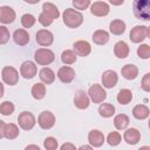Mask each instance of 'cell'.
Returning a JSON list of instances; mask_svg holds the SVG:
<instances>
[{
    "label": "cell",
    "instance_id": "obj_18",
    "mask_svg": "<svg viewBox=\"0 0 150 150\" xmlns=\"http://www.w3.org/2000/svg\"><path fill=\"white\" fill-rule=\"evenodd\" d=\"M15 20V12L9 6H1L0 7V22L7 25L12 23Z\"/></svg>",
    "mask_w": 150,
    "mask_h": 150
},
{
    "label": "cell",
    "instance_id": "obj_20",
    "mask_svg": "<svg viewBox=\"0 0 150 150\" xmlns=\"http://www.w3.org/2000/svg\"><path fill=\"white\" fill-rule=\"evenodd\" d=\"M13 40L16 45L19 46H25L29 42V34L26 29H16L14 33H13Z\"/></svg>",
    "mask_w": 150,
    "mask_h": 150
},
{
    "label": "cell",
    "instance_id": "obj_11",
    "mask_svg": "<svg viewBox=\"0 0 150 150\" xmlns=\"http://www.w3.org/2000/svg\"><path fill=\"white\" fill-rule=\"evenodd\" d=\"M35 40H36V42H38L40 46L47 47V46H50V45L53 43V41H54V35H53V33H52L50 30H48V29H40V30H38V33H36V35H35Z\"/></svg>",
    "mask_w": 150,
    "mask_h": 150
},
{
    "label": "cell",
    "instance_id": "obj_14",
    "mask_svg": "<svg viewBox=\"0 0 150 150\" xmlns=\"http://www.w3.org/2000/svg\"><path fill=\"white\" fill-rule=\"evenodd\" d=\"M57 77L63 83H70L75 79V70L69 66H63L57 70Z\"/></svg>",
    "mask_w": 150,
    "mask_h": 150
},
{
    "label": "cell",
    "instance_id": "obj_3",
    "mask_svg": "<svg viewBox=\"0 0 150 150\" xmlns=\"http://www.w3.org/2000/svg\"><path fill=\"white\" fill-rule=\"evenodd\" d=\"M134 14L136 18L142 20H150V1L149 0H136L134 1Z\"/></svg>",
    "mask_w": 150,
    "mask_h": 150
},
{
    "label": "cell",
    "instance_id": "obj_39",
    "mask_svg": "<svg viewBox=\"0 0 150 150\" xmlns=\"http://www.w3.org/2000/svg\"><path fill=\"white\" fill-rule=\"evenodd\" d=\"M71 4L76 9H87L90 6L89 0H74Z\"/></svg>",
    "mask_w": 150,
    "mask_h": 150
},
{
    "label": "cell",
    "instance_id": "obj_1",
    "mask_svg": "<svg viewBox=\"0 0 150 150\" xmlns=\"http://www.w3.org/2000/svg\"><path fill=\"white\" fill-rule=\"evenodd\" d=\"M59 16H60V12H59L57 7L54 4H52V2H45L42 5V12L39 15V19L38 20H39V22L42 26L48 27Z\"/></svg>",
    "mask_w": 150,
    "mask_h": 150
},
{
    "label": "cell",
    "instance_id": "obj_6",
    "mask_svg": "<svg viewBox=\"0 0 150 150\" xmlns=\"http://www.w3.org/2000/svg\"><path fill=\"white\" fill-rule=\"evenodd\" d=\"M18 123L19 127L23 130H30L33 129V127L36 123V120L34 117V115L29 111H22L19 114L18 116Z\"/></svg>",
    "mask_w": 150,
    "mask_h": 150
},
{
    "label": "cell",
    "instance_id": "obj_35",
    "mask_svg": "<svg viewBox=\"0 0 150 150\" xmlns=\"http://www.w3.org/2000/svg\"><path fill=\"white\" fill-rule=\"evenodd\" d=\"M35 21H36L35 16L32 15V14H29V13H26V14H23V15L21 16V25H22L25 28H30V27H33L34 23H35Z\"/></svg>",
    "mask_w": 150,
    "mask_h": 150
},
{
    "label": "cell",
    "instance_id": "obj_34",
    "mask_svg": "<svg viewBox=\"0 0 150 150\" xmlns=\"http://www.w3.org/2000/svg\"><path fill=\"white\" fill-rule=\"evenodd\" d=\"M121 141H122V137H121L120 132H117V131H111V132H109V135L107 136V142H108V144L111 145V146L118 145V144L121 143Z\"/></svg>",
    "mask_w": 150,
    "mask_h": 150
},
{
    "label": "cell",
    "instance_id": "obj_7",
    "mask_svg": "<svg viewBox=\"0 0 150 150\" xmlns=\"http://www.w3.org/2000/svg\"><path fill=\"white\" fill-rule=\"evenodd\" d=\"M89 100H91L94 103H101L107 98V93L100 84H93L88 90Z\"/></svg>",
    "mask_w": 150,
    "mask_h": 150
},
{
    "label": "cell",
    "instance_id": "obj_27",
    "mask_svg": "<svg viewBox=\"0 0 150 150\" xmlns=\"http://www.w3.org/2000/svg\"><path fill=\"white\" fill-rule=\"evenodd\" d=\"M149 108L144 104H137L132 109V115L137 120H145L149 116Z\"/></svg>",
    "mask_w": 150,
    "mask_h": 150
},
{
    "label": "cell",
    "instance_id": "obj_28",
    "mask_svg": "<svg viewBox=\"0 0 150 150\" xmlns=\"http://www.w3.org/2000/svg\"><path fill=\"white\" fill-rule=\"evenodd\" d=\"M129 122L130 120L125 114H118L114 118V125L117 130H124L129 125Z\"/></svg>",
    "mask_w": 150,
    "mask_h": 150
},
{
    "label": "cell",
    "instance_id": "obj_42",
    "mask_svg": "<svg viewBox=\"0 0 150 150\" xmlns=\"http://www.w3.org/2000/svg\"><path fill=\"white\" fill-rule=\"evenodd\" d=\"M5 124H6V123H5L4 121H1V120H0V139H1L2 137H4V130H5Z\"/></svg>",
    "mask_w": 150,
    "mask_h": 150
},
{
    "label": "cell",
    "instance_id": "obj_37",
    "mask_svg": "<svg viewBox=\"0 0 150 150\" xmlns=\"http://www.w3.org/2000/svg\"><path fill=\"white\" fill-rule=\"evenodd\" d=\"M43 146L47 150H56L57 149V141L54 137H47L43 141Z\"/></svg>",
    "mask_w": 150,
    "mask_h": 150
},
{
    "label": "cell",
    "instance_id": "obj_24",
    "mask_svg": "<svg viewBox=\"0 0 150 150\" xmlns=\"http://www.w3.org/2000/svg\"><path fill=\"white\" fill-rule=\"evenodd\" d=\"M109 29H110V33L114 34V35H121L125 32V22L123 20H120V19H116V20H112L109 25Z\"/></svg>",
    "mask_w": 150,
    "mask_h": 150
},
{
    "label": "cell",
    "instance_id": "obj_23",
    "mask_svg": "<svg viewBox=\"0 0 150 150\" xmlns=\"http://www.w3.org/2000/svg\"><path fill=\"white\" fill-rule=\"evenodd\" d=\"M39 77L42 81V83H45V84H52L55 81V73L50 68L45 67V68H42L40 70Z\"/></svg>",
    "mask_w": 150,
    "mask_h": 150
},
{
    "label": "cell",
    "instance_id": "obj_45",
    "mask_svg": "<svg viewBox=\"0 0 150 150\" xmlns=\"http://www.w3.org/2000/svg\"><path fill=\"white\" fill-rule=\"evenodd\" d=\"M4 91H5V88H4V84L0 82V98L4 96Z\"/></svg>",
    "mask_w": 150,
    "mask_h": 150
},
{
    "label": "cell",
    "instance_id": "obj_44",
    "mask_svg": "<svg viewBox=\"0 0 150 150\" xmlns=\"http://www.w3.org/2000/svg\"><path fill=\"white\" fill-rule=\"evenodd\" d=\"M77 150H94V149H93L91 145H87V144H84V145H81Z\"/></svg>",
    "mask_w": 150,
    "mask_h": 150
},
{
    "label": "cell",
    "instance_id": "obj_36",
    "mask_svg": "<svg viewBox=\"0 0 150 150\" xmlns=\"http://www.w3.org/2000/svg\"><path fill=\"white\" fill-rule=\"evenodd\" d=\"M137 55L141 57V59H149L150 57V47L149 45L146 43H143L138 48H137Z\"/></svg>",
    "mask_w": 150,
    "mask_h": 150
},
{
    "label": "cell",
    "instance_id": "obj_22",
    "mask_svg": "<svg viewBox=\"0 0 150 150\" xmlns=\"http://www.w3.org/2000/svg\"><path fill=\"white\" fill-rule=\"evenodd\" d=\"M121 74L125 80H135L138 75V68L135 64H125L121 69Z\"/></svg>",
    "mask_w": 150,
    "mask_h": 150
},
{
    "label": "cell",
    "instance_id": "obj_25",
    "mask_svg": "<svg viewBox=\"0 0 150 150\" xmlns=\"http://www.w3.org/2000/svg\"><path fill=\"white\" fill-rule=\"evenodd\" d=\"M91 39H93L94 43L102 46V45H105L109 41V33L104 29H97V30L94 32Z\"/></svg>",
    "mask_w": 150,
    "mask_h": 150
},
{
    "label": "cell",
    "instance_id": "obj_32",
    "mask_svg": "<svg viewBox=\"0 0 150 150\" xmlns=\"http://www.w3.org/2000/svg\"><path fill=\"white\" fill-rule=\"evenodd\" d=\"M76 59H77L76 54L71 49H66L61 54V61L64 64H73V63H75Z\"/></svg>",
    "mask_w": 150,
    "mask_h": 150
},
{
    "label": "cell",
    "instance_id": "obj_10",
    "mask_svg": "<svg viewBox=\"0 0 150 150\" xmlns=\"http://www.w3.org/2000/svg\"><path fill=\"white\" fill-rule=\"evenodd\" d=\"M36 73H38V68H36V66L33 61H29V60L25 61L20 67V74L26 80L33 79L36 75Z\"/></svg>",
    "mask_w": 150,
    "mask_h": 150
},
{
    "label": "cell",
    "instance_id": "obj_29",
    "mask_svg": "<svg viewBox=\"0 0 150 150\" xmlns=\"http://www.w3.org/2000/svg\"><path fill=\"white\" fill-rule=\"evenodd\" d=\"M30 94L35 100H42L46 95V86L43 83H35L30 89Z\"/></svg>",
    "mask_w": 150,
    "mask_h": 150
},
{
    "label": "cell",
    "instance_id": "obj_8",
    "mask_svg": "<svg viewBox=\"0 0 150 150\" xmlns=\"http://www.w3.org/2000/svg\"><path fill=\"white\" fill-rule=\"evenodd\" d=\"M149 36V28L146 26H135L130 30V40L134 43H139Z\"/></svg>",
    "mask_w": 150,
    "mask_h": 150
},
{
    "label": "cell",
    "instance_id": "obj_9",
    "mask_svg": "<svg viewBox=\"0 0 150 150\" xmlns=\"http://www.w3.org/2000/svg\"><path fill=\"white\" fill-rule=\"evenodd\" d=\"M38 124L40 125V128H42L45 130H48V129L53 128L54 124H55V116H54V114L48 111V110L42 111L39 115V117H38Z\"/></svg>",
    "mask_w": 150,
    "mask_h": 150
},
{
    "label": "cell",
    "instance_id": "obj_38",
    "mask_svg": "<svg viewBox=\"0 0 150 150\" xmlns=\"http://www.w3.org/2000/svg\"><path fill=\"white\" fill-rule=\"evenodd\" d=\"M9 40V30L5 26H0V45L7 43Z\"/></svg>",
    "mask_w": 150,
    "mask_h": 150
},
{
    "label": "cell",
    "instance_id": "obj_2",
    "mask_svg": "<svg viewBox=\"0 0 150 150\" xmlns=\"http://www.w3.org/2000/svg\"><path fill=\"white\" fill-rule=\"evenodd\" d=\"M62 18H63V23L69 28H77L83 22V15L79 11H75L73 8L64 9Z\"/></svg>",
    "mask_w": 150,
    "mask_h": 150
},
{
    "label": "cell",
    "instance_id": "obj_33",
    "mask_svg": "<svg viewBox=\"0 0 150 150\" xmlns=\"http://www.w3.org/2000/svg\"><path fill=\"white\" fill-rule=\"evenodd\" d=\"M14 112V104L11 101H5L0 104V114L4 116H9Z\"/></svg>",
    "mask_w": 150,
    "mask_h": 150
},
{
    "label": "cell",
    "instance_id": "obj_41",
    "mask_svg": "<svg viewBox=\"0 0 150 150\" xmlns=\"http://www.w3.org/2000/svg\"><path fill=\"white\" fill-rule=\"evenodd\" d=\"M60 150H77V149L75 148V145H74L73 143L67 142V143H63V144L61 145Z\"/></svg>",
    "mask_w": 150,
    "mask_h": 150
},
{
    "label": "cell",
    "instance_id": "obj_30",
    "mask_svg": "<svg viewBox=\"0 0 150 150\" xmlns=\"http://www.w3.org/2000/svg\"><path fill=\"white\" fill-rule=\"evenodd\" d=\"M116 98H117V102H118L120 104L125 105V104H128V103L131 102V100H132V93H131V90H129V89H121V90L118 91Z\"/></svg>",
    "mask_w": 150,
    "mask_h": 150
},
{
    "label": "cell",
    "instance_id": "obj_40",
    "mask_svg": "<svg viewBox=\"0 0 150 150\" xmlns=\"http://www.w3.org/2000/svg\"><path fill=\"white\" fill-rule=\"evenodd\" d=\"M141 87L144 91H150V73H146L143 79H142V83H141Z\"/></svg>",
    "mask_w": 150,
    "mask_h": 150
},
{
    "label": "cell",
    "instance_id": "obj_47",
    "mask_svg": "<svg viewBox=\"0 0 150 150\" xmlns=\"http://www.w3.org/2000/svg\"><path fill=\"white\" fill-rule=\"evenodd\" d=\"M138 150H150V146H148V145H144V146H141Z\"/></svg>",
    "mask_w": 150,
    "mask_h": 150
},
{
    "label": "cell",
    "instance_id": "obj_17",
    "mask_svg": "<svg viewBox=\"0 0 150 150\" xmlns=\"http://www.w3.org/2000/svg\"><path fill=\"white\" fill-rule=\"evenodd\" d=\"M88 141H89V143H90L91 146L98 148V146H102L103 145L105 138H104V135H103L102 131H100L97 129H93L88 134Z\"/></svg>",
    "mask_w": 150,
    "mask_h": 150
},
{
    "label": "cell",
    "instance_id": "obj_5",
    "mask_svg": "<svg viewBox=\"0 0 150 150\" xmlns=\"http://www.w3.org/2000/svg\"><path fill=\"white\" fill-rule=\"evenodd\" d=\"M1 77L4 80V82L8 86H15L19 81V73L14 67L7 66L4 67L1 70Z\"/></svg>",
    "mask_w": 150,
    "mask_h": 150
},
{
    "label": "cell",
    "instance_id": "obj_4",
    "mask_svg": "<svg viewBox=\"0 0 150 150\" xmlns=\"http://www.w3.org/2000/svg\"><path fill=\"white\" fill-rule=\"evenodd\" d=\"M55 59L54 53L48 48H40L34 54V60L40 66H47L50 64Z\"/></svg>",
    "mask_w": 150,
    "mask_h": 150
},
{
    "label": "cell",
    "instance_id": "obj_46",
    "mask_svg": "<svg viewBox=\"0 0 150 150\" xmlns=\"http://www.w3.org/2000/svg\"><path fill=\"white\" fill-rule=\"evenodd\" d=\"M110 4H112V5H122L123 0H121V1H112V0H110Z\"/></svg>",
    "mask_w": 150,
    "mask_h": 150
},
{
    "label": "cell",
    "instance_id": "obj_16",
    "mask_svg": "<svg viewBox=\"0 0 150 150\" xmlns=\"http://www.w3.org/2000/svg\"><path fill=\"white\" fill-rule=\"evenodd\" d=\"M74 103H75L76 108L83 110V109H87L89 107L90 100H89V96L87 95V93L84 90H77L75 93V96H74Z\"/></svg>",
    "mask_w": 150,
    "mask_h": 150
},
{
    "label": "cell",
    "instance_id": "obj_19",
    "mask_svg": "<svg viewBox=\"0 0 150 150\" xmlns=\"http://www.w3.org/2000/svg\"><path fill=\"white\" fill-rule=\"evenodd\" d=\"M124 141L130 144V145H135L139 142L141 139V132L136 129V128H130L128 130L124 131V136H123Z\"/></svg>",
    "mask_w": 150,
    "mask_h": 150
},
{
    "label": "cell",
    "instance_id": "obj_15",
    "mask_svg": "<svg viewBox=\"0 0 150 150\" xmlns=\"http://www.w3.org/2000/svg\"><path fill=\"white\" fill-rule=\"evenodd\" d=\"M117 81H118V76L114 70H105L102 75V84L104 88L108 89L114 88L117 84Z\"/></svg>",
    "mask_w": 150,
    "mask_h": 150
},
{
    "label": "cell",
    "instance_id": "obj_26",
    "mask_svg": "<svg viewBox=\"0 0 150 150\" xmlns=\"http://www.w3.org/2000/svg\"><path fill=\"white\" fill-rule=\"evenodd\" d=\"M19 128L14 123H6L5 124V130H4V137L7 139H14L19 136Z\"/></svg>",
    "mask_w": 150,
    "mask_h": 150
},
{
    "label": "cell",
    "instance_id": "obj_43",
    "mask_svg": "<svg viewBox=\"0 0 150 150\" xmlns=\"http://www.w3.org/2000/svg\"><path fill=\"white\" fill-rule=\"evenodd\" d=\"M25 150H41V149L38 145H35V144H29V145H27L25 148Z\"/></svg>",
    "mask_w": 150,
    "mask_h": 150
},
{
    "label": "cell",
    "instance_id": "obj_13",
    "mask_svg": "<svg viewBox=\"0 0 150 150\" xmlns=\"http://www.w3.org/2000/svg\"><path fill=\"white\" fill-rule=\"evenodd\" d=\"M109 5L104 1H95L90 5V12L95 16H105L109 14Z\"/></svg>",
    "mask_w": 150,
    "mask_h": 150
},
{
    "label": "cell",
    "instance_id": "obj_31",
    "mask_svg": "<svg viewBox=\"0 0 150 150\" xmlns=\"http://www.w3.org/2000/svg\"><path fill=\"white\" fill-rule=\"evenodd\" d=\"M98 112L102 117H111L114 114H115V107L110 103H102L100 107H98Z\"/></svg>",
    "mask_w": 150,
    "mask_h": 150
},
{
    "label": "cell",
    "instance_id": "obj_12",
    "mask_svg": "<svg viewBox=\"0 0 150 150\" xmlns=\"http://www.w3.org/2000/svg\"><path fill=\"white\" fill-rule=\"evenodd\" d=\"M73 49H74L73 52L76 54V56L79 55V56L84 57V56H88V55L90 54V52H91V46H90V43H89L88 41L79 40V41L74 42Z\"/></svg>",
    "mask_w": 150,
    "mask_h": 150
},
{
    "label": "cell",
    "instance_id": "obj_21",
    "mask_svg": "<svg viewBox=\"0 0 150 150\" xmlns=\"http://www.w3.org/2000/svg\"><path fill=\"white\" fill-rule=\"evenodd\" d=\"M129 52H130L129 46L124 41H118L114 46V54L118 59H125V57H128Z\"/></svg>",
    "mask_w": 150,
    "mask_h": 150
}]
</instances>
